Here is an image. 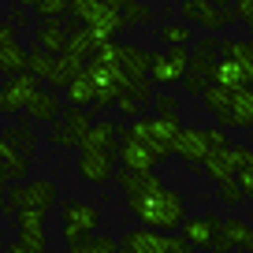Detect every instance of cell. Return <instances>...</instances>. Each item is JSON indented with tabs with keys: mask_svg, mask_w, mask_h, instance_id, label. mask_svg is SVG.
Masks as SVG:
<instances>
[{
	"mask_svg": "<svg viewBox=\"0 0 253 253\" xmlns=\"http://www.w3.org/2000/svg\"><path fill=\"white\" fill-rule=\"evenodd\" d=\"M116 182L126 198V209L134 212V220L149 231H160V235H175L182 231V223L190 220L186 216V198L179 190H171L168 182H160L157 175H138V171H126L119 168Z\"/></svg>",
	"mask_w": 253,
	"mask_h": 253,
	"instance_id": "1",
	"label": "cell"
},
{
	"mask_svg": "<svg viewBox=\"0 0 253 253\" xmlns=\"http://www.w3.org/2000/svg\"><path fill=\"white\" fill-rule=\"evenodd\" d=\"M182 126H186V123H182L179 116H157V112H153V116L134 119V123L123 130V138H134V142L149 145L160 160H168L175 153V138H179Z\"/></svg>",
	"mask_w": 253,
	"mask_h": 253,
	"instance_id": "2",
	"label": "cell"
},
{
	"mask_svg": "<svg viewBox=\"0 0 253 253\" xmlns=\"http://www.w3.org/2000/svg\"><path fill=\"white\" fill-rule=\"evenodd\" d=\"M52 205H60V190H56L52 179H26L19 182L8 194V205H4V216H19L23 209H38V212H48Z\"/></svg>",
	"mask_w": 253,
	"mask_h": 253,
	"instance_id": "3",
	"label": "cell"
},
{
	"mask_svg": "<svg viewBox=\"0 0 253 253\" xmlns=\"http://www.w3.org/2000/svg\"><path fill=\"white\" fill-rule=\"evenodd\" d=\"M101 227V209L89 205V201H60V235L67 246L82 242V238H93Z\"/></svg>",
	"mask_w": 253,
	"mask_h": 253,
	"instance_id": "4",
	"label": "cell"
},
{
	"mask_svg": "<svg viewBox=\"0 0 253 253\" xmlns=\"http://www.w3.org/2000/svg\"><path fill=\"white\" fill-rule=\"evenodd\" d=\"M71 23L89 26V30H97L101 38H116L126 26V19H123V11H112L104 0H75L71 4Z\"/></svg>",
	"mask_w": 253,
	"mask_h": 253,
	"instance_id": "5",
	"label": "cell"
},
{
	"mask_svg": "<svg viewBox=\"0 0 253 253\" xmlns=\"http://www.w3.org/2000/svg\"><path fill=\"white\" fill-rule=\"evenodd\" d=\"M179 15L186 19V23H198V26H205L209 34H216V30H223V26H231L235 23V11H227V4H216V0H179Z\"/></svg>",
	"mask_w": 253,
	"mask_h": 253,
	"instance_id": "6",
	"label": "cell"
},
{
	"mask_svg": "<svg viewBox=\"0 0 253 253\" xmlns=\"http://www.w3.org/2000/svg\"><path fill=\"white\" fill-rule=\"evenodd\" d=\"M30 67V52L19 41V30L11 19H0V75L4 79H15V75H26Z\"/></svg>",
	"mask_w": 253,
	"mask_h": 253,
	"instance_id": "7",
	"label": "cell"
},
{
	"mask_svg": "<svg viewBox=\"0 0 253 253\" xmlns=\"http://www.w3.org/2000/svg\"><path fill=\"white\" fill-rule=\"evenodd\" d=\"M89 126H93V116H89L86 108H63V116L52 123L48 138H52V145H60V149H71V145H82V138L89 134Z\"/></svg>",
	"mask_w": 253,
	"mask_h": 253,
	"instance_id": "8",
	"label": "cell"
},
{
	"mask_svg": "<svg viewBox=\"0 0 253 253\" xmlns=\"http://www.w3.org/2000/svg\"><path fill=\"white\" fill-rule=\"evenodd\" d=\"M190 75V48H164L153 56V86H175Z\"/></svg>",
	"mask_w": 253,
	"mask_h": 253,
	"instance_id": "9",
	"label": "cell"
},
{
	"mask_svg": "<svg viewBox=\"0 0 253 253\" xmlns=\"http://www.w3.org/2000/svg\"><path fill=\"white\" fill-rule=\"evenodd\" d=\"M153 97H157L153 79H126V86H123V93H119L116 108H119V116H126L130 123H134V119H142V112L153 104Z\"/></svg>",
	"mask_w": 253,
	"mask_h": 253,
	"instance_id": "10",
	"label": "cell"
},
{
	"mask_svg": "<svg viewBox=\"0 0 253 253\" xmlns=\"http://www.w3.org/2000/svg\"><path fill=\"white\" fill-rule=\"evenodd\" d=\"M38 79H34L30 71L26 75H15V79L0 82V112H8V116H15V112H26V104L34 101V93H38Z\"/></svg>",
	"mask_w": 253,
	"mask_h": 253,
	"instance_id": "11",
	"label": "cell"
},
{
	"mask_svg": "<svg viewBox=\"0 0 253 253\" xmlns=\"http://www.w3.org/2000/svg\"><path fill=\"white\" fill-rule=\"evenodd\" d=\"M71 26L75 23H67V19H41V23L34 26V48H41V52H48V56H63L67 52Z\"/></svg>",
	"mask_w": 253,
	"mask_h": 253,
	"instance_id": "12",
	"label": "cell"
},
{
	"mask_svg": "<svg viewBox=\"0 0 253 253\" xmlns=\"http://www.w3.org/2000/svg\"><path fill=\"white\" fill-rule=\"evenodd\" d=\"M175 157L186 160V164H205L212 157V142H209L205 126H182L179 138H175Z\"/></svg>",
	"mask_w": 253,
	"mask_h": 253,
	"instance_id": "13",
	"label": "cell"
},
{
	"mask_svg": "<svg viewBox=\"0 0 253 253\" xmlns=\"http://www.w3.org/2000/svg\"><path fill=\"white\" fill-rule=\"evenodd\" d=\"M119 142H123V126L112 119H97L89 126V134L82 138L79 153H119Z\"/></svg>",
	"mask_w": 253,
	"mask_h": 253,
	"instance_id": "14",
	"label": "cell"
},
{
	"mask_svg": "<svg viewBox=\"0 0 253 253\" xmlns=\"http://www.w3.org/2000/svg\"><path fill=\"white\" fill-rule=\"evenodd\" d=\"M116 164H119L116 153H79V179L101 186V182L116 179Z\"/></svg>",
	"mask_w": 253,
	"mask_h": 253,
	"instance_id": "15",
	"label": "cell"
},
{
	"mask_svg": "<svg viewBox=\"0 0 253 253\" xmlns=\"http://www.w3.org/2000/svg\"><path fill=\"white\" fill-rule=\"evenodd\" d=\"M220 216H190L186 223H182V238H186L194 250H216V235H220Z\"/></svg>",
	"mask_w": 253,
	"mask_h": 253,
	"instance_id": "16",
	"label": "cell"
},
{
	"mask_svg": "<svg viewBox=\"0 0 253 253\" xmlns=\"http://www.w3.org/2000/svg\"><path fill=\"white\" fill-rule=\"evenodd\" d=\"M119 164L126 168V171H138V175H149L153 168L160 164V157L149 149V145H142V142H134V138H123L119 142Z\"/></svg>",
	"mask_w": 253,
	"mask_h": 253,
	"instance_id": "17",
	"label": "cell"
},
{
	"mask_svg": "<svg viewBox=\"0 0 253 253\" xmlns=\"http://www.w3.org/2000/svg\"><path fill=\"white\" fill-rule=\"evenodd\" d=\"M216 63H220V41H216L212 34H209V38H198L190 45V71L194 75H205V79L212 82Z\"/></svg>",
	"mask_w": 253,
	"mask_h": 253,
	"instance_id": "18",
	"label": "cell"
},
{
	"mask_svg": "<svg viewBox=\"0 0 253 253\" xmlns=\"http://www.w3.org/2000/svg\"><path fill=\"white\" fill-rule=\"evenodd\" d=\"M26 116H30L34 123H56V119L63 116V101L56 97V89H38L34 101L26 104Z\"/></svg>",
	"mask_w": 253,
	"mask_h": 253,
	"instance_id": "19",
	"label": "cell"
},
{
	"mask_svg": "<svg viewBox=\"0 0 253 253\" xmlns=\"http://www.w3.org/2000/svg\"><path fill=\"white\" fill-rule=\"evenodd\" d=\"M104 41H112V38H101V34L89 30V26H71V38H67V52L79 56V60H89V56H93L97 48L104 45Z\"/></svg>",
	"mask_w": 253,
	"mask_h": 253,
	"instance_id": "20",
	"label": "cell"
},
{
	"mask_svg": "<svg viewBox=\"0 0 253 253\" xmlns=\"http://www.w3.org/2000/svg\"><path fill=\"white\" fill-rule=\"evenodd\" d=\"M153 56L157 52H149V48H142V45H123V75L126 79H149Z\"/></svg>",
	"mask_w": 253,
	"mask_h": 253,
	"instance_id": "21",
	"label": "cell"
},
{
	"mask_svg": "<svg viewBox=\"0 0 253 253\" xmlns=\"http://www.w3.org/2000/svg\"><path fill=\"white\" fill-rule=\"evenodd\" d=\"M201 171L209 175V179L216 182V186H223V182H231L238 175V164H235V153L231 149H220V153H212V157L201 164Z\"/></svg>",
	"mask_w": 253,
	"mask_h": 253,
	"instance_id": "22",
	"label": "cell"
},
{
	"mask_svg": "<svg viewBox=\"0 0 253 253\" xmlns=\"http://www.w3.org/2000/svg\"><path fill=\"white\" fill-rule=\"evenodd\" d=\"M227 126L253 130V89H235V93H231V116H227Z\"/></svg>",
	"mask_w": 253,
	"mask_h": 253,
	"instance_id": "23",
	"label": "cell"
},
{
	"mask_svg": "<svg viewBox=\"0 0 253 253\" xmlns=\"http://www.w3.org/2000/svg\"><path fill=\"white\" fill-rule=\"evenodd\" d=\"M63 101H67V108H86V104H97V86H93V79L82 71L71 86L63 89Z\"/></svg>",
	"mask_w": 253,
	"mask_h": 253,
	"instance_id": "24",
	"label": "cell"
},
{
	"mask_svg": "<svg viewBox=\"0 0 253 253\" xmlns=\"http://www.w3.org/2000/svg\"><path fill=\"white\" fill-rule=\"evenodd\" d=\"M201 104H205L209 116L220 119V126H227V116H231V89H220V86H209L201 93Z\"/></svg>",
	"mask_w": 253,
	"mask_h": 253,
	"instance_id": "25",
	"label": "cell"
},
{
	"mask_svg": "<svg viewBox=\"0 0 253 253\" xmlns=\"http://www.w3.org/2000/svg\"><path fill=\"white\" fill-rule=\"evenodd\" d=\"M231 153H235V164H238L235 182L242 186L246 201H253V149H246V145H231Z\"/></svg>",
	"mask_w": 253,
	"mask_h": 253,
	"instance_id": "26",
	"label": "cell"
},
{
	"mask_svg": "<svg viewBox=\"0 0 253 253\" xmlns=\"http://www.w3.org/2000/svg\"><path fill=\"white\" fill-rule=\"evenodd\" d=\"M48 250V235L45 231H23L4 253H45Z\"/></svg>",
	"mask_w": 253,
	"mask_h": 253,
	"instance_id": "27",
	"label": "cell"
},
{
	"mask_svg": "<svg viewBox=\"0 0 253 253\" xmlns=\"http://www.w3.org/2000/svg\"><path fill=\"white\" fill-rule=\"evenodd\" d=\"M160 41H168V48H190L194 30L190 23H160Z\"/></svg>",
	"mask_w": 253,
	"mask_h": 253,
	"instance_id": "28",
	"label": "cell"
},
{
	"mask_svg": "<svg viewBox=\"0 0 253 253\" xmlns=\"http://www.w3.org/2000/svg\"><path fill=\"white\" fill-rule=\"evenodd\" d=\"M8 142L15 145V149L23 153L26 160H34V149H38V134L30 130V123H19V126H11V130H8Z\"/></svg>",
	"mask_w": 253,
	"mask_h": 253,
	"instance_id": "29",
	"label": "cell"
},
{
	"mask_svg": "<svg viewBox=\"0 0 253 253\" xmlns=\"http://www.w3.org/2000/svg\"><path fill=\"white\" fill-rule=\"evenodd\" d=\"M67 250H71V253H123V250H119V242H116V238H108V235L82 238V242L67 246Z\"/></svg>",
	"mask_w": 253,
	"mask_h": 253,
	"instance_id": "30",
	"label": "cell"
},
{
	"mask_svg": "<svg viewBox=\"0 0 253 253\" xmlns=\"http://www.w3.org/2000/svg\"><path fill=\"white\" fill-rule=\"evenodd\" d=\"M26 71L34 75V79H52V71H56V56H48V52H41V48H30V67H26Z\"/></svg>",
	"mask_w": 253,
	"mask_h": 253,
	"instance_id": "31",
	"label": "cell"
},
{
	"mask_svg": "<svg viewBox=\"0 0 253 253\" xmlns=\"http://www.w3.org/2000/svg\"><path fill=\"white\" fill-rule=\"evenodd\" d=\"M123 19H126V26H145V23L157 19V11H153L145 0H130V4L123 8Z\"/></svg>",
	"mask_w": 253,
	"mask_h": 253,
	"instance_id": "32",
	"label": "cell"
},
{
	"mask_svg": "<svg viewBox=\"0 0 253 253\" xmlns=\"http://www.w3.org/2000/svg\"><path fill=\"white\" fill-rule=\"evenodd\" d=\"M15 227H19V235H23V231H45V212H38V209H23V212L15 216Z\"/></svg>",
	"mask_w": 253,
	"mask_h": 253,
	"instance_id": "33",
	"label": "cell"
},
{
	"mask_svg": "<svg viewBox=\"0 0 253 253\" xmlns=\"http://www.w3.org/2000/svg\"><path fill=\"white\" fill-rule=\"evenodd\" d=\"M71 4L75 0H41L38 11H41V19H67L71 15Z\"/></svg>",
	"mask_w": 253,
	"mask_h": 253,
	"instance_id": "34",
	"label": "cell"
},
{
	"mask_svg": "<svg viewBox=\"0 0 253 253\" xmlns=\"http://www.w3.org/2000/svg\"><path fill=\"white\" fill-rule=\"evenodd\" d=\"M216 194H220V201H223V205H227V209H238V205H242V201H246L242 186H238L235 179H231V182H223V186L216 190Z\"/></svg>",
	"mask_w": 253,
	"mask_h": 253,
	"instance_id": "35",
	"label": "cell"
},
{
	"mask_svg": "<svg viewBox=\"0 0 253 253\" xmlns=\"http://www.w3.org/2000/svg\"><path fill=\"white\" fill-rule=\"evenodd\" d=\"M153 108H157V116H179V101L171 93H157L153 97Z\"/></svg>",
	"mask_w": 253,
	"mask_h": 253,
	"instance_id": "36",
	"label": "cell"
},
{
	"mask_svg": "<svg viewBox=\"0 0 253 253\" xmlns=\"http://www.w3.org/2000/svg\"><path fill=\"white\" fill-rule=\"evenodd\" d=\"M182 86H186V93H198V97H201V93H205L209 86H212V82H209L205 75H194V71H190L186 79H182Z\"/></svg>",
	"mask_w": 253,
	"mask_h": 253,
	"instance_id": "37",
	"label": "cell"
},
{
	"mask_svg": "<svg viewBox=\"0 0 253 253\" xmlns=\"http://www.w3.org/2000/svg\"><path fill=\"white\" fill-rule=\"evenodd\" d=\"M168 253H198L182 235H168Z\"/></svg>",
	"mask_w": 253,
	"mask_h": 253,
	"instance_id": "38",
	"label": "cell"
},
{
	"mask_svg": "<svg viewBox=\"0 0 253 253\" xmlns=\"http://www.w3.org/2000/svg\"><path fill=\"white\" fill-rule=\"evenodd\" d=\"M231 8H235V15L242 19V23L253 19V0H231Z\"/></svg>",
	"mask_w": 253,
	"mask_h": 253,
	"instance_id": "39",
	"label": "cell"
},
{
	"mask_svg": "<svg viewBox=\"0 0 253 253\" xmlns=\"http://www.w3.org/2000/svg\"><path fill=\"white\" fill-rule=\"evenodd\" d=\"M8 175H4V168H0V212H4V205H8Z\"/></svg>",
	"mask_w": 253,
	"mask_h": 253,
	"instance_id": "40",
	"label": "cell"
},
{
	"mask_svg": "<svg viewBox=\"0 0 253 253\" xmlns=\"http://www.w3.org/2000/svg\"><path fill=\"white\" fill-rule=\"evenodd\" d=\"M11 4H19V8H38L41 0H11Z\"/></svg>",
	"mask_w": 253,
	"mask_h": 253,
	"instance_id": "41",
	"label": "cell"
},
{
	"mask_svg": "<svg viewBox=\"0 0 253 253\" xmlns=\"http://www.w3.org/2000/svg\"><path fill=\"white\" fill-rule=\"evenodd\" d=\"M4 250H8V242H4V231H0V253H4Z\"/></svg>",
	"mask_w": 253,
	"mask_h": 253,
	"instance_id": "42",
	"label": "cell"
},
{
	"mask_svg": "<svg viewBox=\"0 0 253 253\" xmlns=\"http://www.w3.org/2000/svg\"><path fill=\"white\" fill-rule=\"evenodd\" d=\"M123 253H130V250H123Z\"/></svg>",
	"mask_w": 253,
	"mask_h": 253,
	"instance_id": "43",
	"label": "cell"
}]
</instances>
